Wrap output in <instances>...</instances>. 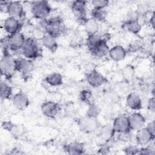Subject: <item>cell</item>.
<instances>
[{"instance_id":"7a4b0ae2","label":"cell","mask_w":155,"mask_h":155,"mask_svg":"<svg viewBox=\"0 0 155 155\" xmlns=\"http://www.w3.org/2000/svg\"><path fill=\"white\" fill-rule=\"evenodd\" d=\"M2 48V56L0 61L1 73L7 80H10L16 72L15 59L10 54L8 48L5 47Z\"/></svg>"},{"instance_id":"6da1fadb","label":"cell","mask_w":155,"mask_h":155,"mask_svg":"<svg viewBox=\"0 0 155 155\" xmlns=\"http://www.w3.org/2000/svg\"><path fill=\"white\" fill-rule=\"evenodd\" d=\"M41 25L48 34L54 38H58L66 33L64 19L59 16H54L41 21Z\"/></svg>"},{"instance_id":"603a6c76","label":"cell","mask_w":155,"mask_h":155,"mask_svg":"<svg viewBox=\"0 0 155 155\" xmlns=\"http://www.w3.org/2000/svg\"><path fill=\"white\" fill-rule=\"evenodd\" d=\"M41 41L42 45L52 53H54L58 48L56 39L48 34L45 33Z\"/></svg>"},{"instance_id":"d4e9b609","label":"cell","mask_w":155,"mask_h":155,"mask_svg":"<svg viewBox=\"0 0 155 155\" xmlns=\"http://www.w3.org/2000/svg\"><path fill=\"white\" fill-rule=\"evenodd\" d=\"M83 25L87 36L97 34L99 32V24L96 21L91 18H87Z\"/></svg>"},{"instance_id":"5bb4252c","label":"cell","mask_w":155,"mask_h":155,"mask_svg":"<svg viewBox=\"0 0 155 155\" xmlns=\"http://www.w3.org/2000/svg\"><path fill=\"white\" fill-rule=\"evenodd\" d=\"M8 14L9 16L19 20L22 19L25 16L23 5L19 1H10Z\"/></svg>"},{"instance_id":"ac0fdd59","label":"cell","mask_w":155,"mask_h":155,"mask_svg":"<svg viewBox=\"0 0 155 155\" xmlns=\"http://www.w3.org/2000/svg\"><path fill=\"white\" fill-rule=\"evenodd\" d=\"M127 54V51L123 46L117 45L110 48L108 55L113 61L119 62L124 60Z\"/></svg>"},{"instance_id":"8992f818","label":"cell","mask_w":155,"mask_h":155,"mask_svg":"<svg viewBox=\"0 0 155 155\" xmlns=\"http://www.w3.org/2000/svg\"><path fill=\"white\" fill-rule=\"evenodd\" d=\"M71 10L77 21L84 25L87 19V1L76 0L71 4Z\"/></svg>"},{"instance_id":"e0dca14e","label":"cell","mask_w":155,"mask_h":155,"mask_svg":"<svg viewBox=\"0 0 155 155\" xmlns=\"http://www.w3.org/2000/svg\"><path fill=\"white\" fill-rule=\"evenodd\" d=\"M113 128L116 133L131 131L127 116H119L116 117L113 121Z\"/></svg>"},{"instance_id":"4dcf8cb0","label":"cell","mask_w":155,"mask_h":155,"mask_svg":"<svg viewBox=\"0 0 155 155\" xmlns=\"http://www.w3.org/2000/svg\"><path fill=\"white\" fill-rule=\"evenodd\" d=\"M101 113V108L95 103L88 105V108L86 112V116L91 117L97 118Z\"/></svg>"},{"instance_id":"d6a6232c","label":"cell","mask_w":155,"mask_h":155,"mask_svg":"<svg viewBox=\"0 0 155 155\" xmlns=\"http://www.w3.org/2000/svg\"><path fill=\"white\" fill-rule=\"evenodd\" d=\"M91 4L93 8L105 9L109 4V1L107 0H93L91 1Z\"/></svg>"},{"instance_id":"4fadbf2b","label":"cell","mask_w":155,"mask_h":155,"mask_svg":"<svg viewBox=\"0 0 155 155\" xmlns=\"http://www.w3.org/2000/svg\"><path fill=\"white\" fill-rule=\"evenodd\" d=\"M22 27V24L19 19L10 16L7 18L3 23V28L8 35L21 32Z\"/></svg>"},{"instance_id":"ab89813d","label":"cell","mask_w":155,"mask_h":155,"mask_svg":"<svg viewBox=\"0 0 155 155\" xmlns=\"http://www.w3.org/2000/svg\"><path fill=\"white\" fill-rule=\"evenodd\" d=\"M146 128L153 135L155 136V122L154 120H152L150 122L146 127Z\"/></svg>"},{"instance_id":"f35d334b","label":"cell","mask_w":155,"mask_h":155,"mask_svg":"<svg viewBox=\"0 0 155 155\" xmlns=\"http://www.w3.org/2000/svg\"><path fill=\"white\" fill-rule=\"evenodd\" d=\"M10 1H1L0 2V10L2 13H8V5Z\"/></svg>"},{"instance_id":"d590c367","label":"cell","mask_w":155,"mask_h":155,"mask_svg":"<svg viewBox=\"0 0 155 155\" xmlns=\"http://www.w3.org/2000/svg\"><path fill=\"white\" fill-rule=\"evenodd\" d=\"M124 151L127 154H138L139 148L134 145H129L124 149Z\"/></svg>"},{"instance_id":"2e32d148","label":"cell","mask_w":155,"mask_h":155,"mask_svg":"<svg viewBox=\"0 0 155 155\" xmlns=\"http://www.w3.org/2000/svg\"><path fill=\"white\" fill-rule=\"evenodd\" d=\"M12 102L13 106L18 110H24L30 105V100L28 96L21 91L13 96Z\"/></svg>"},{"instance_id":"484cf974","label":"cell","mask_w":155,"mask_h":155,"mask_svg":"<svg viewBox=\"0 0 155 155\" xmlns=\"http://www.w3.org/2000/svg\"><path fill=\"white\" fill-rule=\"evenodd\" d=\"M45 82L52 87H58L63 84L64 79L61 74L57 72L48 74L45 78Z\"/></svg>"},{"instance_id":"5b68a950","label":"cell","mask_w":155,"mask_h":155,"mask_svg":"<svg viewBox=\"0 0 155 155\" xmlns=\"http://www.w3.org/2000/svg\"><path fill=\"white\" fill-rule=\"evenodd\" d=\"M31 12L35 18L42 21L48 18L51 8L47 1H33L31 4Z\"/></svg>"},{"instance_id":"83f0119b","label":"cell","mask_w":155,"mask_h":155,"mask_svg":"<svg viewBox=\"0 0 155 155\" xmlns=\"http://www.w3.org/2000/svg\"><path fill=\"white\" fill-rule=\"evenodd\" d=\"M91 18L97 22H105L107 16V12L105 9L93 8L91 10Z\"/></svg>"},{"instance_id":"9c48e42d","label":"cell","mask_w":155,"mask_h":155,"mask_svg":"<svg viewBox=\"0 0 155 155\" xmlns=\"http://www.w3.org/2000/svg\"><path fill=\"white\" fill-rule=\"evenodd\" d=\"M86 79L89 85L93 88L100 87L108 82L107 78L96 69H93L88 73Z\"/></svg>"},{"instance_id":"8d00e7d4","label":"cell","mask_w":155,"mask_h":155,"mask_svg":"<svg viewBox=\"0 0 155 155\" xmlns=\"http://www.w3.org/2000/svg\"><path fill=\"white\" fill-rule=\"evenodd\" d=\"M45 35V31L39 28H36L33 32V38H34L36 40H41V39Z\"/></svg>"},{"instance_id":"74e56055","label":"cell","mask_w":155,"mask_h":155,"mask_svg":"<svg viewBox=\"0 0 155 155\" xmlns=\"http://www.w3.org/2000/svg\"><path fill=\"white\" fill-rule=\"evenodd\" d=\"M147 108L150 111L154 113L155 111V99L154 96H152L148 100Z\"/></svg>"},{"instance_id":"3957f363","label":"cell","mask_w":155,"mask_h":155,"mask_svg":"<svg viewBox=\"0 0 155 155\" xmlns=\"http://www.w3.org/2000/svg\"><path fill=\"white\" fill-rule=\"evenodd\" d=\"M21 51L24 58L32 61L41 57L42 53L38 40L33 37L26 38Z\"/></svg>"},{"instance_id":"8fae6325","label":"cell","mask_w":155,"mask_h":155,"mask_svg":"<svg viewBox=\"0 0 155 155\" xmlns=\"http://www.w3.org/2000/svg\"><path fill=\"white\" fill-rule=\"evenodd\" d=\"M35 67L32 60L27 58H16L15 59V68L16 71L21 73L24 76H28L33 70Z\"/></svg>"},{"instance_id":"f1b7e54d","label":"cell","mask_w":155,"mask_h":155,"mask_svg":"<svg viewBox=\"0 0 155 155\" xmlns=\"http://www.w3.org/2000/svg\"><path fill=\"white\" fill-rule=\"evenodd\" d=\"M79 96L80 101L88 105V106L94 103L92 91L89 89H84L81 90L79 93Z\"/></svg>"},{"instance_id":"1f68e13d","label":"cell","mask_w":155,"mask_h":155,"mask_svg":"<svg viewBox=\"0 0 155 155\" xmlns=\"http://www.w3.org/2000/svg\"><path fill=\"white\" fill-rule=\"evenodd\" d=\"M155 153V148L154 145L151 143L139 148V151L138 154H145V155H152Z\"/></svg>"},{"instance_id":"7c38bea8","label":"cell","mask_w":155,"mask_h":155,"mask_svg":"<svg viewBox=\"0 0 155 155\" xmlns=\"http://www.w3.org/2000/svg\"><path fill=\"white\" fill-rule=\"evenodd\" d=\"M155 136L152 134L146 127H142L136 130V140L137 143L142 147L146 146L154 140Z\"/></svg>"},{"instance_id":"b9f144b4","label":"cell","mask_w":155,"mask_h":155,"mask_svg":"<svg viewBox=\"0 0 155 155\" xmlns=\"http://www.w3.org/2000/svg\"><path fill=\"white\" fill-rule=\"evenodd\" d=\"M149 22H150V24L152 26V28H154V13L152 14L151 16L150 17Z\"/></svg>"},{"instance_id":"44dd1931","label":"cell","mask_w":155,"mask_h":155,"mask_svg":"<svg viewBox=\"0 0 155 155\" xmlns=\"http://www.w3.org/2000/svg\"><path fill=\"white\" fill-rule=\"evenodd\" d=\"M64 151L70 154H83L85 153V148L82 143L73 142L64 145Z\"/></svg>"},{"instance_id":"277c9868","label":"cell","mask_w":155,"mask_h":155,"mask_svg":"<svg viewBox=\"0 0 155 155\" xmlns=\"http://www.w3.org/2000/svg\"><path fill=\"white\" fill-rule=\"evenodd\" d=\"M26 38L21 33L18 32L12 35H8L1 41L2 47H5L12 51L21 50Z\"/></svg>"},{"instance_id":"9a60e30c","label":"cell","mask_w":155,"mask_h":155,"mask_svg":"<svg viewBox=\"0 0 155 155\" xmlns=\"http://www.w3.org/2000/svg\"><path fill=\"white\" fill-rule=\"evenodd\" d=\"M127 117L131 130H137L143 127L145 125L146 119L139 112L134 111Z\"/></svg>"},{"instance_id":"4316f807","label":"cell","mask_w":155,"mask_h":155,"mask_svg":"<svg viewBox=\"0 0 155 155\" xmlns=\"http://www.w3.org/2000/svg\"><path fill=\"white\" fill-rule=\"evenodd\" d=\"M0 90V96L1 100H7L12 97L13 94V88L8 84L4 81H1Z\"/></svg>"},{"instance_id":"cb8c5ba5","label":"cell","mask_w":155,"mask_h":155,"mask_svg":"<svg viewBox=\"0 0 155 155\" xmlns=\"http://www.w3.org/2000/svg\"><path fill=\"white\" fill-rule=\"evenodd\" d=\"M124 26L127 31L134 35H138L142 28V25L137 21L136 18L128 19L125 22Z\"/></svg>"},{"instance_id":"30bf717a","label":"cell","mask_w":155,"mask_h":155,"mask_svg":"<svg viewBox=\"0 0 155 155\" xmlns=\"http://www.w3.org/2000/svg\"><path fill=\"white\" fill-rule=\"evenodd\" d=\"M41 110L44 116L47 118L53 119L59 113L61 110V106L56 102L47 101L41 104Z\"/></svg>"},{"instance_id":"ffe728a7","label":"cell","mask_w":155,"mask_h":155,"mask_svg":"<svg viewBox=\"0 0 155 155\" xmlns=\"http://www.w3.org/2000/svg\"><path fill=\"white\" fill-rule=\"evenodd\" d=\"M108 40L102 39L94 48L90 51L91 54L97 58H104L108 55L110 47L107 44Z\"/></svg>"},{"instance_id":"e575fe53","label":"cell","mask_w":155,"mask_h":155,"mask_svg":"<svg viewBox=\"0 0 155 155\" xmlns=\"http://www.w3.org/2000/svg\"><path fill=\"white\" fill-rule=\"evenodd\" d=\"M117 139L123 142H129L131 140V131L117 133Z\"/></svg>"},{"instance_id":"836d02e7","label":"cell","mask_w":155,"mask_h":155,"mask_svg":"<svg viewBox=\"0 0 155 155\" xmlns=\"http://www.w3.org/2000/svg\"><path fill=\"white\" fill-rule=\"evenodd\" d=\"M124 78L127 80L129 81L131 79L134 75V68L131 66L125 67L122 71Z\"/></svg>"},{"instance_id":"60d3db41","label":"cell","mask_w":155,"mask_h":155,"mask_svg":"<svg viewBox=\"0 0 155 155\" xmlns=\"http://www.w3.org/2000/svg\"><path fill=\"white\" fill-rule=\"evenodd\" d=\"M110 151V148L108 146L105 145V146H102V147H101L99 148V150H98L97 154H107L109 153Z\"/></svg>"},{"instance_id":"52a82bcc","label":"cell","mask_w":155,"mask_h":155,"mask_svg":"<svg viewBox=\"0 0 155 155\" xmlns=\"http://www.w3.org/2000/svg\"><path fill=\"white\" fill-rule=\"evenodd\" d=\"M77 125L81 131L85 133H91L97 130L99 124L97 118L85 115L78 119Z\"/></svg>"},{"instance_id":"7402d4cb","label":"cell","mask_w":155,"mask_h":155,"mask_svg":"<svg viewBox=\"0 0 155 155\" xmlns=\"http://www.w3.org/2000/svg\"><path fill=\"white\" fill-rule=\"evenodd\" d=\"M109 35L108 33H105L103 35H100L99 33L88 35L86 39V45L88 48V50L90 51L93 48H94L102 39L108 40L110 37L108 36Z\"/></svg>"},{"instance_id":"ba28073f","label":"cell","mask_w":155,"mask_h":155,"mask_svg":"<svg viewBox=\"0 0 155 155\" xmlns=\"http://www.w3.org/2000/svg\"><path fill=\"white\" fill-rule=\"evenodd\" d=\"M1 126L16 139L22 137L26 133V128L24 125L15 124L10 120L3 121Z\"/></svg>"},{"instance_id":"f546056e","label":"cell","mask_w":155,"mask_h":155,"mask_svg":"<svg viewBox=\"0 0 155 155\" xmlns=\"http://www.w3.org/2000/svg\"><path fill=\"white\" fill-rule=\"evenodd\" d=\"M115 133L112 125H106L102 128L100 131V136L104 140L109 141L114 137Z\"/></svg>"},{"instance_id":"d6986e66","label":"cell","mask_w":155,"mask_h":155,"mask_svg":"<svg viewBox=\"0 0 155 155\" xmlns=\"http://www.w3.org/2000/svg\"><path fill=\"white\" fill-rule=\"evenodd\" d=\"M126 105L131 110L137 111L142 108V102L140 96L135 93H130L126 98Z\"/></svg>"}]
</instances>
